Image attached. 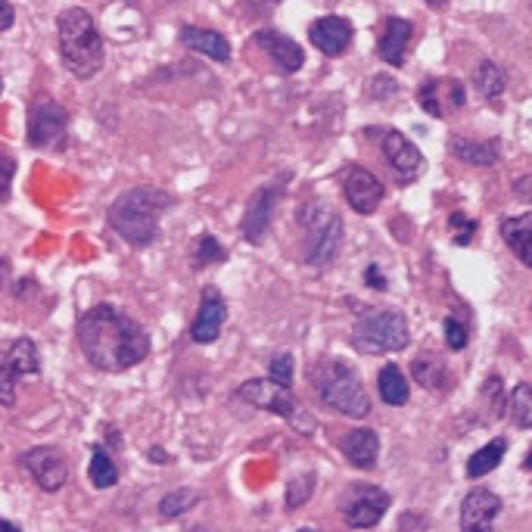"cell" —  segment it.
<instances>
[{
  "mask_svg": "<svg viewBox=\"0 0 532 532\" xmlns=\"http://www.w3.org/2000/svg\"><path fill=\"white\" fill-rule=\"evenodd\" d=\"M200 501V492H193V489H175L172 495H165L162 501H159V514L165 517V520H172V517H181V514H187L193 504Z\"/></svg>",
  "mask_w": 532,
  "mask_h": 532,
  "instance_id": "4dcf8cb0",
  "label": "cell"
},
{
  "mask_svg": "<svg viewBox=\"0 0 532 532\" xmlns=\"http://www.w3.org/2000/svg\"><path fill=\"white\" fill-rule=\"evenodd\" d=\"M268 374H271V380H277V383H284V386L293 389V355L290 352L274 355L268 361Z\"/></svg>",
  "mask_w": 532,
  "mask_h": 532,
  "instance_id": "836d02e7",
  "label": "cell"
},
{
  "mask_svg": "<svg viewBox=\"0 0 532 532\" xmlns=\"http://www.w3.org/2000/svg\"><path fill=\"white\" fill-rule=\"evenodd\" d=\"M237 396H240L243 402H249L252 408H262V411H268V414H277V417L290 420L293 427L302 424L305 433H312V430H315L312 420L305 417L299 399L293 396V389L284 386V383H277V380H271V377H265V380L259 377V380H246V383H240Z\"/></svg>",
  "mask_w": 532,
  "mask_h": 532,
  "instance_id": "52a82bcc",
  "label": "cell"
},
{
  "mask_svg": "<svg viewBox=\"0 0 532 532\" xmlns=\"http://www.w3.org/2000/svg\"><path fill=\"white\" fill-rule=\"evenodd\" d=\"M504 452H508V442H504V439H492L489 445L480 448V452H473V458L467 461V476H470V480H480V476L492 473L501 464Z\"/></svg>",
  "mask_w": 532,
  "mask_h": 532,
  "instance_id": "4316f807",
  "label": "cell"
},
{
  "mask_svg": "<svg viewBox=\"0 0 532 532\" xmlns=\"http://www.w3.org/2000/svg\"><path fill=\"white\" fill-rule=\"evenodd\" d=\"M343 196L358 215H371L383 203L386 187L380 184V178L374 172H368V168L349 165L343 172Z\"/></svg>",
  "mask_w": 532,
  "mask_h": 532,
  "instance_id": "9a60e30c",
  "label": "cell"
},
{
  "mask_svg": "<svg viewBox=\"0 0 532 532\" xmlns=\"http://www.w3.org/2000/svg\"><path fill=\"white\" fill-rule=\"evenodd\" d=\"M56 35H60L63 63L75 78L88 81L103 69V38L88 10L81 7L63 10L60 22H56Z\"/></svg>",
  "mask_w": 532,
  "mask_h": 532,
  "instance_id": "277c9868",
  "label": "cell"
},
{
  "mask_svg": "<svg viewBox=\"0 0 532 532\" xmlns=\"http://www.w3.org/2000/svg\"><path fill=\"white\" fill-rule=\"evenodd\" d=\"M13 175H16V159H13V153L7 147H0V203L10 200Z\"/></svg>",
  "mask_w": 532,
  "mask_h": 532,
  "instance_id": "e575fe53",
  "label": "cell"
},
{
  "mask_svg": "<svg viewBox=\"0 0 532 532\" xmlns=\"http://www.w3.org/2000/svg\"><path fill=\"white\" fill-rule=\"evenodd\" d=\"M78 346L97 371L122 374L150 355V336L116 305H94L78 321Z\"/></svg>",
  "mask_w": 532,
  "mask_h": 532,
  "instance_id": "6da1fadb",
  "label": "cell"
},
{
  "mask_svg": "<svg viewBox=\"0 0 532 532\" xmlns=\"http://www.w3.org/2000/svg\"><path fill=\"white\" fill-rule=\"evenodd\" d=\"M523 467H526V470H529V473H532V452H529V455H526V461H523Z\"/></svg>",
  "mask_w": 532,
  "mask_h": 532,
  "instance_id": "bcb514c9",
  "label": "cell"
},
{
  "mask_svg": "<svg viewBox=\"0 0 532 532\" xmlns=\"http://www.w3.org/2000/svg\"><path fill=\"white\" fill-rule=\"evenodd\" d=\"M19 464L25 467V473L38 483V489L44 492H60L69 480V464L63 458L60 448L53 445H38L28 448V452L19 458Z\"/></svg>",
  "mask_w": 532,
  "mask_h": 532,
  "instance_id": "8fae6325",
  "label": "cell"
},
{
  "mask_svg": "<svg viewBox=\"0 0 532 532\" xmlns=\"http://www.w3.org/2000/svg\"><path fill=\"white\" fill-rule=\"evenodd\" d=\"M35 374H41L38 346L28 340V336H19V340L7 343L4 352H0V405L13 408L16 405V380L35 377Z\"/></svg>",
  "mask_w": 532,
  "mask_h": 532,
  "instance_id": "ba28073f",
  "label": "cell"
},
{
  "mask_svg": "<svg viewBox=\"0 0 532 532\" xmlns=\"http://www.w3.org/2000/svg\"><path fill=\"white\" fill-rule=\"evenodd\" d=\"M498 514H501V498L489 489H473L461 504V529L467 532L489 529Z\"/></svg>",
  "mask_w": 532,
  "mask_h": 532,
  "instance_id": "e0dca14e",
  "label": "cell"
},
{
  "mask_svg": "<svg viewBox=\"0 0 532 532\" xmlns=\"http://www.w3.org/2000/svg\"><path fill=\"white\" fill-rule=\"evenodd\" d=\"M287 181L290 175H280L268 184H262L256 193L249 196L246 203V212H243V240L252 243V246H262L268 231H271V218H274V209L280 203V196L287 190Z\"/></svg>",
  "mask_w": 532,
  "mask_h": 532,
  "instance_id": "9c48e42d",
  "label": "cell"
},
{
  "mask_svg": "<svg viewBox=\"0 0 532 532\" xmlns=\"http://www.w3.org/2000/svg\"><path fill=\"white\" fill-rule=\"evenodd\" d=\"M514 193L520 196V200H532V175L520 178V181L514 184Z\"/></svg>",
  "mask_w": 532,
  "mask_h": 532,
  "instance_id": "60d3db41",
  "label": "cell"
},
{
  "mask_svg": "<svg viewBox=\"0 0 532 532\" xmlns=\"http://www.w3.org/2000/svg\"><path fill=\"white\" fill-rule=\"evenodd\" d=\"M414 380L433 392H445L448 386H452V374H448L445 364L433 355H420L414 361Z\"/></svg>",
  "mask_w": 532,
  "mask_h": 532,
  "instance_id": "484cf974",
  "label": "cell"
},
{
  "mask_svg": "<svg viewBox=\"0 0 532 532\" xmlns=\"http://www.w3.org/2000/svg\"><path fill=\"white\" fill-rule=\"evenodd\" d=\"M299 221V231H302V252H305V262L324 268L336 259V252L343 246V218L333 212V206L312 200L305 203L296 215Z\"/></svg>",
  "mask_w": 532,
  "mask_h": 532,
  "instance_id": "5b68a950",
  "label": "cell"
},
{
  "mask_svg": "<svg viewBox=\"0 0 532 532\" xmlns=\"http://www.w3.org/2000/svg\"><path fill=\"white\" fill-rule=\"evenodd\" d=\"M343 455L352 467L358 470H371L377 467V455H380V436L374 430H352L343 439Z\"/></svg>",
  "mask_w": 532,
  "mask_h": 532,
  "instance_id": "7402d4cb",
  "label": "cell"
},
{
  "mask_svg": "<svg viewBox=\"0 0 532 532\" xmlns=\"http://www.w3.org/2000/svg\"><path fill=\"white\" fill-rule=\"evenodd\" d=\"M7 280H10V262L0 256V287H7Z\"/></svg>",
  "mask_w": 532,
  "mask_h": 532,
  "instance_id": "b9f144b4",
  "label": "cell"
},
{
  "mask_svg": "<svg viewBox=\"0 0 532 532\" xmlns=\"http://www.w3.org/2000/svg\"><path fill=\"white\" fill-rule=\"evenodd\" d=\"M467 100V91L458 78H427L417 88V103L424 112H430L433 119H445L448 112L461 109Z\"/></svg>",
  "mask_w": 532,
  "mask_h": 532,
  "instance_id": "4fadbf2b",
  "label": "cell"
},
{
  "mask_svg": "<svg viewBox=\"0 0 532 532\" xmlns=\"http://www.w3.org/2000/svg\"><path fill=\"white\" fill-rule=\"evenodd\" d=\"M88 476H91V483L97 489H112L119 483V467L116 461H112L103 448H94V455H91V464H88Z\"/></svg>",
  "mask_w": 532,
  "mask_h": 532,
  "instance_id": "f1b7e54d",
  "label": "cell"
},
{
  "mask_svg": "<svg viewBox=\"0 0 532 532\" xmlns=\"http://www.w3.org/2000/svg\"><path fill=\"white\" fill-rule=\"evenodd\" d=\"M501 237L504 243L511 246L514 256L532 268V212H523V215H514V218H504L501 221Z\"/></svg>",
  "mask_w": 532,
  "mask_h": 532,
  "instance_id": "603a6c76",
  "label": "cell"
},
{
  "mask_svg": "<svg viewBox=\"0 0 532 532\" xmlns=\"http://www.w3.org/2000/svg\"><path fill=\"white\" fill-rule=\"evenodd\" d=\"M473 88L483 100H498L504 94V72L492 63V60H483L480 66L473 69Z\"/></svg>",
  "mask_w": 532,
  "mask_h": 532,
  "instance_id": "83f0119b",
  "label": "cell"
},
{
  "mask_svg": "<svg viewBox=\"0 0 532 532\" xmlns=\"http://www.w3.org/2000/svg\"><path fill=\"white\" fill-rule=\"evenodd\" d=\"M380 150L386 165L392 168V175H396L399 184H414L424 172V156L420 150L411 144V140L402 131H380Z\"/></svg>",
  "mask_w": 532,
  "mask_h": 532,
  "instance_id": "7c38bea8",
  "label": "cell"
},
{
  "mask_svg": "<svg viewBox=\"0 0 532 532\" xmlns=\"http://www.w3.org/2000/svg\"><path fill=\"white\" fill-rule=\"evenodd\" d=\"M448 150L455 159L470 162V165H495L501 156L498 140H470V137H452L448 140Z\"/></svg>",
  "mask_w": 532,
  "mask_h": 532,
  "instance_id": "cb8c5ba5",
  "label": "cell"
},
{
  "mask_svg": "<svg viewBox=\"0 0 532 532\" xmlns=\"http://www.w3.org/2000/svg\"><path fill=\"white\" fill-rule=\"evenodd\" d=\"M315 492V473H302V476H293L287 483V511H296L302 504L312 498Z\"/></svg>",
  "mask_w": 532,
  "mask_h": 532,
  "instance_id": "d6a6232c",
  "label": "cell"
},
{
  "mask_svg": "<svg viewBox=\"0 0 532 532\" xmlns=\"http://www.w3.org/2000/svg\"><path fill=\"white\" fill-rule=\"evenodd\" d=\"M308 38H312V44L324 56H340L352 44V25L346 19H340V16H324V19L312 22V28H308Z\"/></svg>",
  "mask_w": 532,
  "mask_h": 532,
  "instance_id": "ac0fdd59",
  "label": "cell"
},
{
  "mask_svg": "<svg viewBox=\"0 0 532 532\" xmlns=\"http://www.w3.org/2000/svg\"><path fill=\"white\" fill-rule=\"evenodd\" d=\"M308 383H312L315 396L327 408H333L336 414H346V417H355V420L371 414V396L364 392L358 371L340 358L315 361L312 371H308Z\"/></svg>",
  "mask_w": 532,
  "mask_h": 532,
  "instance_id": "3957f363",
  "label": "cell"
},
{
  "mask_svg": "<svg viewBox=\"0 0 532 532\" xmlns=\"http://www.w3.org/2000/svg\"><path fill=\"white\" fill-rule=\"evenodd\" d=\"M448 224L455 228V243H461V246H467L473 240V234H476V221L461 215V212H455L452 218H448Z\"/></svg>",
  "mask_w": 532,
  "mask_h": 532,
  "instance_id": "8d00e7d4",
  "label": "cell"
},
{
  "mask_svg": "<svg viewBox=\"0 0 532 532\" xmlns=\"http://www.w3.org/2000/svg\"><path fill=\"white\" fill-rule=\"evenodd\" d=\"M172 206V196L159 187H131L109 206V224L125 243L150 246L159 234V221Z\"/></svg>",
  "mask_w": 532,
  "mask_h": 532,
  "instance_id": "7a4b0ae2",
  "label": "cell"
},
{
  "mask_svg": "<svg viewBox=\"0 0 532 532\" xmlns=\"http://www.w3.org/2000/svg\"><path fill=\"white\" fill-rule=\"evenodd\" d=\"M224 259H228V249H224L212 234H203L200 243H196V252H193V268H206V265H215Z\"/></svg>",
  "mask_w": 532,
  "mask_h": 532,
  "instance_id": "1f68e13d",
  "label": "cell"
},
{
  "mask_svg": "<svg viewBox=\"0 0 532 532\" xmlns=\"http://www.w3.org/2000/svg\"><path fill=\"white\" fill-rule=\"evenodd\" d=\"M16 22V10L13 4H7V0H0V32H7V28H13Z\"/></svg>",
  "mask_w": 532,
  "mask_h": 532,
  "instance_id": "ab89813d",
  "label": "cell"
},
{
  "mask_svg": "<svg viewBox=\"0 0 532 532\" xmlns=\"http://www.w3.org/2000/svg\"><path fill=\"white\" fill-rule=\"evenodd\" d=\"M377 389H380V399L386 405H396V408L411 399V386H408L405 374L399 371V364H386L377 377Z\"/></svg>",
  "mask_w": 532,
  "mask_h": 532,
  "instance_id": "d4e9b609",
  "label": "cell"
},
{
  "mask_svg": "<svg viewBox=\"0 0 532 532\" xmlns=\"http://www.w3.org/2000/svg\"><path fill=\"white\" fill-rule=\"evenodd\" d=\"M374 100H386V97H392L396 94V81L392 78H386V75H377V78H371V91H368Z\"/></svg>",
  "mask_w": 532,
  "mask_h": 532,
  "instance_id": "74e56055",
  "label": "cell"
},
{
  "mask_svg": "<svg viewBox=\"0 0 532 532\" xmlns=\"http://www.w3.org/2000/svg\"><path fill=\"white\" fill-rule=\"evenodd\" d=\"M224 321H228V305H224L221 293L218 290H206L203 293V302H200V312H196V321L190 327V336H193V343H200V346H209L218 340V333L224 327Z\"/></svg>",
  "mask_w": 532,
  "mask_h": 532,
  "instance_id": "2e32d148",
  "label": "cell"
},
{
  "mask_svg": "<svg viewBox=\"0 0 532 532\" xmlns=\"http://www.w3.org/2000/svg\"><path fill=\"white\" fill-rule=\"evenodd\" d=\"M181 44L193 53H203L215 63H228L231 60V44L215 28H196V25H184L181 28Z\"/></svg>",
  "mask_w": 532,
  "mask_h": 532,
  "instance_id": "44dd1931",
  "label": "cell"
},
{
  "mask_svg": "<svg viewBox=\"0 0 532 532\" xmlns=\"http://www.w3.org/2000/svg\"><path fill=\"white\" fill-rule=\"evenodd\" d=\"M256 44H259V47L271 56L274 66H277L280 72H287V75L299 72V69H302V63H305V53H302V47H299L293 38H287V35L271 32V28H265V32H259V35H256Z\"/></svg>",
  "mask_w": 532,
  "mask_h": 532,
  "instance_id": "d6986e66",
  "label": "cell"
},
{
  "mask_svg": "<svg viewBox=\"0 0 532 532\" xmlns=\"http://www.w3.org/2000/svg\"><path fill=\"white\" fill-rule=\"evenodd\" d=\"M508 411H511V420H514L520 430H529V427H532V383H520V386L511 392Z\"/></svg>",
  "mask_w": 532,
  "mask_h": 532,
  "instance_id": "f546056e",
  "label": "cell"
},
{
  "mask_svg": "<svg viewBox=\"0 0 532 532\" xmlns=\"http://www.w3.org/2000/svg\"><path fill=\"white\" fill-rule=\"evenodd\" d=\"M467 340H470L467 327H464L458 318H445V343H448V349L461 352V349L467 346Z\"/></svg>",
  "mask_w": 532,
  "mask_h": 532,
  "instance_id": "d590c367",
  "label": "cell"
},
{
  "mask_svg": "<svg viewBox=\"0 0 532 532\" xmlns=\"http://www.w3.org/2000/svg\"><path fill=\"white\" fill-rule=\"evenodd\" d=\"M427 4H430L433 10H442V7L448 4V0H427Z\"/></svg>",
  "mask_w": 532,
  "mask_h": 532,
  "instance_id": "ee69618b",
  "label": "cell"
},
{
  "mask_svg": "<svg viewBox=\"0 0 532 532\" xmlns=\"http://www.w3.org/2000/svg\"><path fill=\"white\" fill-rule=\"evenodd\" d=\"M0 94H4V75H0Z\"/></svg>",
  "mask_w": 532,
  "mask_h": 532,
  "instance_id": "7dc6e473",
  "label": "cell"
},
{
  "mask_svg": "<svg viewBox=\"0 0 532 532\" xmlns=\"http://www.w3.org/2000/svg\"><path fill=\"white\" fill-rule=\"evenodd\" d=\"M389 508V495L377 486H355L343 504V517L352 529H371L383 520Z\"/></svg>",
  "mask_w": 532,
  "mask_h": 532,
  "instance_id": "5bb4252c",
  "label": "cell"
},
{
  "mask_svg": "<svg viewBox=\"0 0 532 532\" xmlns=\"http://www.w3.org/2000/svg\"><path fill=\"white\" fill-rule=\"evenodd\" d=\"M150 461H156V464H165L168 458H165V452H162V448H150Z\"/></svg>",
  "mask_w": 532,
  "mask_h": 532,
  "instance_id": "7bdbcfd3",
  "label": "cell"
},
{
  "mask_svg": "<svg viewBox=\"0 0 532 532\" xmlns=\"http://www.w3.org/2000/svg\"><path fill=\"white\" fill-rule=\"evenodd\" d=\"M411 35H414V25L408 19H399V16L386 19L380 44H377L380 60L389 63V66H402L405 53H408V44H411Z\"/></svg>",
  "mask_w": 532,
  "mask_h": 532,
  "instance_id": "ffe728a7",
  "label": "cell"
},
{
  "mask_svg": "<svg viewBox=\"0 0 532 532\" xmlns=\"http://www.w3.org/2000/svg\"><path fill=\"white\" fill-rule=\"evenodd\" d=\"M66 131H69V112L53 100H41L32 109V116H28V144L38 150L63 147Z\"/></svg>",
  "mask_w": 532,
  "mask_h": 532,
  "instance_id": "30bf717a",
  "label": "cell"
},
{
  "mask_svg": "<svg viewBox=\"0 0 532 532\" xmlns=\"http://www.w3.org/2000/svg\"><path fill=\"white\" fill-rule=\"evenodd\" d=\"M364 284H368L371 290H386V277H383V271L377 268V265H371V268H364Z\"/></svg>",
  "mask_w": 532,
  "mask_h": 532,
  "instance_id": "f35d334b",
  "label": "cell"
},
{
  "mask_svg": "<svg viewBox=\"0 0 532 532\" xmlns=\"http://www.w3.org/2000/svg\"><path fill=\"white\" fill-rule=\"evenodd\" d=\"M0 529H10V532H16L19 526H16V523H7V520H0Z\"/></svg>",
  "mask_w": 532,
  "mask_h": 532,
  "instance_id": "f6af8a7d",
  "label": "cell"
},
{
  "mask_svg": "<svg viewBox=\"0 0 532 532\" xmlns=\"http://www.w3.org/2000/svg\"><path fill=\"white\" fill-rule=\"evenodd\" d=\"M411 343V330L402 312L396 308H374L358 315L352 327V349L361 355H386L402 352Z\"/></svg>",
  "mask_w": 532,
  "mask_h": 532,
  "instance_id": "8992f818",
  "label": "cell"
}]
</instances>
